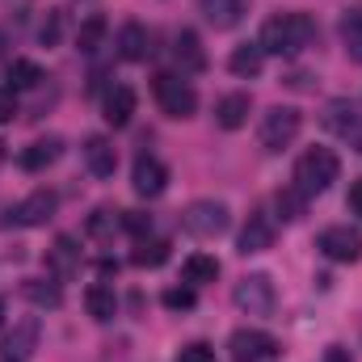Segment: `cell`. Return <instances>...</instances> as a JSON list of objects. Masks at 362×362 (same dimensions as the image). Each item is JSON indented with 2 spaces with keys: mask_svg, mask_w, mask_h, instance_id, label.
<instances>
[{
  "mask_svg": "<svg viewBox=\"0 0 362 362\" xmlns=\"http://www.w3.org/2000/svg\"><path fill=\"white\" fill-rule=\"evenodd\" d=\"M316 42V21L308 13H278L262 25V51L266 55H299Z\"/></svg>",
  "mask_w": 362,
  "mask_h": 362,
  "instance_id": "cell-1",
  "label": "cell"
},
{
  "mask_svg": "<svg viewBox=\"0 0 362 362\" xmlns=\"http://www.w3.org/2000/svg\"><path fill=\"white\" fill-rule=\"evenodd\" d=\"M337 173H341V160H337L333 148H308L299 156V165H295V189L316 198V194H325L337 181Z\"/></svg>",
  "mask_w": 362,
  "mask_h": 362,
  "instance_id": "cell-2",
  "label": "cell"
},
{
  "mask_svg": "<svg viewBox=\"0 0 362 362\" xmlns=\"http://www.w3.org/2000/svg\"><path fill=\"white\" fill-rule=\"evenodd\" d=\"M299 127H303V114H299L295 105H274V110L262 114L257 139H262V148H266V152H286V148L295 144Z\"/></svg>",
  "mask_w": 362,
  "mask_h": 362,
  "instance_id": "cell-3",
  "label": "cell"
},
{
  "mask_svg": "<svg viewBox=\"0 0 362 362\" xmlns=\"http://www.w3.org/2000/svg\"><path fill=\"white\" fill-rule=\"evenodd\" d=\"M228 223H232V211H228L223 202H215V198H198V202H189L185 215H181V228H185L189 236H198V240L223 236Z\"/></svg>",
  "mask_w": 362,
  "mask_h": 362,
  "instance_id": "cell-4",
  "label": "cell"
},
{
  "mask_svg": "<svg viewBox=\"0 0 362 362\" xmlns=\"http://www.w3.org/2000/svg\"><path fill=\"white\" fill-rule=\"evenodd\" d=\"M152 89H156V101H160V110L169 114V118H189L194 110H198V93L189 81H181L177 72H160L156 81H152Z\"/></svg>",
  "mask_w": 362,
  "mask_h": 362,
  "instance_id": "cell-5",
  "label": "cell"
},
{
  "mask_svg": "<svg viewBox=\"0 0 362 362\" xmlns=\"http://www.w3.org/2000/svg\"><path fill=\"white\" fill-rule=\"evenodd\" d=\"M316 249H320L329 262L350 266V262H358L362 257V232L358 228H350V223H333V228H325V232L316 236Z\"/></svg>",
  "mask_w": 362,
  "mask_h": 362,
  "instance_id": "cell-6",
  "label": "cell"
},
{
  "mask_svg": "<svg viewBox=\"0 0 362 362\" xmlns=\"http://www.w3.org/2000/svg\"><path fill=\"white\" fill-rule=\"evenodd\" d=\"M274 282L266 274H249V278H240L236 282V291H232V303L240 308V312H249V316H270L274 312Z\"/></svg>",
  "mask_w": 362,
  "mask_h": 362,
  "instance_id": "cell-7",
  "label": "cell"
},
{
  "mask_svg": "<svg viewBox=\"0 0 362 362\" xmlns=\"http://www.w3.org/2000/svg\"><path fill=\"white\" fill-rule=\"evenodd\" d=\"M333 135H341V139H350L354 148L362 152V114L354 101H346V97H337V101H329L325 105V118H320Z\"/></svg>",
  "mask_w": 362,
  "mask_h": 362,
  "instance_id": "cell-8",
  "label": "cell"
},
{
  "mask_svg": "<svg viewBox=\"0 0 362 362\" xmlns=\"http://www.w3.org/2000/svg\"><path fill=\"white\" fill-rule=\"evenodd\" d=\"M55 206H59V198H55L51 189H34V194H25V198L8 211V223H17V228H42V223L55 215Z\"/></svg>",
  "mask_w": 362,
  "mask_h": 362,
  "instance_id": "cell-9",
  "label": "cell"
},
{
  "mask_svg": "<svg viewBox=\"0 0 362 362\" xmlns=\"http://www.w3.org/2000/svg\"><path fill=\"white\" fill-rule=\"evenodd\" d=\"M228 350H232L236 362H270L278 354V341H274L270 333H262V329H236L232 341H228Z\"/></svg>",
  "mask_w": 362,
  "mask_h": 362,
  "instance_id": "cell-10",
  "label": "cell"
},
{
  "mask_svg": "<svg viewBox=\"0 0 362 362\" xmlns=\"http://www.w3.org/2000/svg\"><path fill=\"white\" fill-rule=\"evenodd\" d=\"M47 270L55 282H72L81 274V245L72 236H55V245L47 249Z\"/></svg>",
  "mask_w": 362,
  "mask_h": 362,
  "instance_id": "cell-11",
  "label": "cell"
},
{
  "mask_svg": "<svg viewBox=\"0 0 362 362\" xmlns=\"http://www.w3.org/2000/svg\"><path fill=\"white\" fill-rule=\"evenodd\" d=\"M131 185H135V194H144V198H156V194H165V185H169V169H165V160H156V156H139L135 160V169H131Z\"/></svg>",
  "mask_w": 362,
  "mask_h": 362,
  "instance_id": "cell-12",
  "label": "cell"
},
{
  "mask_svg": "<svg viewBox=\"0 0 362 362\" xmlns=\"http://www.w3.org/2000/svg\"><path fill=\"white\" fill-rule=\"evenodd\" d=\"M85 165H89L93 177H114L118 152H114V144H110L105 135H89V139H85Z\"/></svg>",
  "mask_w": 362,
  "mask_h": 362,
  "instance_id": "cell-13",
  "label": "cell"
},
{
  "mask_svg": "<svg viewBox=\"0 0 362 362\" xmlns=\"http://www.w3.org/2000/svg\"><path fill=\"white\" fill-rule=\"evenodd\" d=\"M118 55H122L127 64H144V59L152 55V34H148L139 21L122 25V30H118Z\"/></svg>",
  "mask_w": 362,
  "mask_h": 362,
  "instance_id": "cell-14",
  "label": "cell"
},
{
  "mask_svg": "<svg viewBox=\"0 0 362 362\" xmlns=\"http://www.w3.org/2000/svg\"><path fill=\"white\" fill-rule=\"evenodd\" d=\"M274 245V219L266 211H257V215H249V223H245V232H240V253L249 257V253H266Z\"/></svg>",
  "mask_w": 362,
  "mask_h": 362,
  "instance_id": "cell-15",
  "label": "cell"
},
{
  "mask_svg": "<svg viewBox=\"0 0 362 362\" xmlns=\"http://www.w3.org/2000/svg\"><path fill=\"white\" fill-rule=\"evenodd\" d=\"M34 346H38V320L30 316V320H21V325L4 337V362H25L34 354Z\"/></svg>",
  "mask_w": 362,
  "mask_h": 362,
  "instance_id": "cell-16",
  "label": "cell"
},
{
  "mask_svg": "<svg viewBox=\"0 0 362 362\" xmlns=\"http://www.w3.org/2000/svg\"><path fill=\"white\" fill-rule=\"evenodd\" d=\"M249 110H253L249 93H228V97H219V105H215V122H219L223 131H240V127L249 122Z\"/></svg>",
  "mask_w": 362,
  "mask_h": 362,
  "instance_id": "cell-17",
  "label": "cell"
},
{
  "mask_svg": "<svg viewBox=\"0 0 362 362\" xmlns=\"http://www.w3.org/2000/svg\"><path fill=\"white\" fill-rule=\"evenodd\" d=\"M173 59L181 64V72H189V76L206 68V51H202V38L194 30H181L173 38Z\"/></svg>",
  "mask_w": 362,
  "mask_h": 362,
  "instance_id": "cell-18",
  "label": "cell"
},
{
  "mask_svg": "<svg viewBox=\"0 0 362 362\" xmlns=\"http://www.w3.org/2000/svg\"><path fill=\"white\" fill-rule=\"evenodd\" d=\"M59 156H64V144H59L55 135H51V139H34V144L21 152V169H25V173H42V169H51Z\"/></svg>",
  "mask_w": 362,
  "mask_h": 362,
  "instance_id": "cell-19",
  "label": "cell"
},
{
  "mask_svg": "<svg viewBox=\"0 0 362 362\" xmlns=\"http://www.w3.org/2000/svg\"><path fill=\"white\" fill-rule=\"evenodd\" d=\"M202 13H206V21L215 30H232L249 13V0H202Z\"/></svg>",
  "mask_w": 362,
  "mask_h": 362,
  "instance_id": "cell-20",
  "label": "cell"
},
{
  "mask_svg": "<svg viewBox=\"0 0 362 362\" xmlns=\"http://www.w3.org/2000/svg\"><path fill=\"white\" fill-rule=\"evenodd\" d=\"M131 114H135V89L131 85H114L105 93V122L110 127H127Z\"/></svg>",
  "mask_w": 362,
  "mask_h": 362,
  "instance_id": "cell-21",
  "label": "cell"
},
{
  "mask_svg": "<svg viewBox=\"0 0 362 362\" xmlns=\"http://www.w3.org/2000/svg\"><path fill=\"white\" fill-rule=\"evenodd\" d=\"M85 308H89V316L97 320V325L114 320V312H118V295H114V286H110V282H93L89 291H85Z\"/></svg>",
  "mask_w": 362,
  "mask_h": 362,
  "instance_id": "cell-22",
  "label": "cell"
},
{
  "mask_svg": "<svg viewBox=\"0 0 362 362\" xmlns=\"http://www.w3.org/2000/svg\"><path fill=\"white\" fill-rule=\"evenodd\" d=\"M228 68H232L240 81L262 76V68H266V51H262V42H245V47H236L232 59H228Z\"/></svg>",
  "mask_w": 362,
  "mask_h": 362,
  "instance_id": "cell-23",
  "label": "cell"
},
{
  "mask_svg": "<svg viewBox=\"0 0 362 362\" xmlns=\"http://www.w3.org/2000/svg\"><path fill=\"white\" fill-rule=\"evenodd\" d=\"M341 47H346V55L354 59V64H362V4L358 8H346L341 13Z\"/></svg>",
  "mask_w": 362,
  "mask_h": 362,
  "instance_id": "cell-24",
  "label": "cell"
},
{
  "mask_svg": "<svg viewBox=\"0 0 362 362\" xmlns=\"http://www.w3.org/2000/svg\"><path fill=\"white\" fill-rule=\"evenodd\" d=\"M21 291H25V299H30L34 308H59V303H64L59 282H47V278H30Z\"/></svg>",
  "mask_w": 362,
  "mask_h": 362,
  "instance_id": "cell-25",
  "label": "cell"
},
{
  "mask_svg": "<svg viewBox=\"0 0 362 362\" xmlns=\"http://www.w3.org/2000/svg\"><path fill=\"white\" fill-rule=\"evenodd\" d=\"M169 262V240H139V249L131 253V266L139 270H156Z\"/></svg>",
  "mask_w": 362,
  "mask_h": 362,
  "instance_id": "cell-26",
  "label": "cell"
},
{
  "mask_svg": "<svg viewBox=\"0 0 362 362\" xmlns=\"http://www.w3.org/2000/svg\"><path fill=\"white\" fill-rule=\"evenodd\" d=\"M118 223H122V211H110V206H97V211H93L89 219H85V232H89L93 240H110Z\"/></svg>",
  "mask_w": 362,
  "mask_h": 362,
  "instance_id": "cell-27",
  "label": "cell"
},
{
  "mask_svg": "<svg viewBox=\"0 0 362 362\" xmlns=\"http://www.w3.org/2000/svg\"><path fill=\"white\" fill-rule=\"evenodd\" d=\"M42 85V68L34 59H13L8 64V89H38Z\"/></svg>",
  "mask_w": 362,
  "mask_h": 362,
  "instance_id": "cell-28",
  "label": "cell"
},
{
  "mask_svg": "<svg viewBox=\"0 0 362 362\" xmlns=\"http://www.w3.org/2000/svg\"><path fill=\"white\" fill-rule=\"evenodd\" d=\"M278 215L286 219V223H295V219H303V211H308V194L303 189H295V185H286V189H278Z\"/></svg>",
  "mask_w": 362,
  "mask_h": 362,
  "instance_id": "cell-29",
  "label": "cell"
},
{
  "mask_svg": "<svg viewBox=\"0 0 362 362\" xmlns=\"http://www.w3.org/2000/svg\"><path fill=\"white\" fill-rule=\"evenodd\" d=\"M219 278V262L211 257V253H194V257H185V282H215Z\"/></svg>",
  "mask_w": 362,
  "mask_h": 362,
  "instance_id": "cell-30",
  "label": "cell"
},
{
  "mask_svg": "<svg viewBox=\"0 0 362 362\" xmlns=\"http://www.w3.org/2000/svg\"><path fill=\"white\" fill-rule=\"evenodd\" d=\"M101 38H105V17H101V13H93L89 21L76 30V47L89 55V51H97V47H101Z\"/></svg>",
  "mask_w": 362,
  "mask_h": 362,
  "instance_id": "cell-31",
  "label": "cell"
},
{
  "mask_svg": "<svg viewBox=\"0 0 362 362\" xmlns=\"http://www.w3.org/2000/svg\"><path fill=\"white\" fill-rule=\"evenodd\" d=\"M165 308L189 312V308H194V286H169V291H165Z\"/></svg>",
  "mask_w": 362,
  "mask_h": 362,
  "instance_id": "cell-32",
  "label": "cell"
},
{
  "mask_svg": "<svg viewBox=\"0 0 362 362\" xmlns=\"http://www.w3.org/2000/svg\"><path fill=\"white\" fill-rule=\"evenodd\" d=\"M177 362H215V350L206 341H189L177 350Z\"/></svg>",
  "mask_w": 362,
  "mask_h": 362,
  "instance_id": "cell-33",
  "label": "cell"
},
{
  "mask_svg": "<svg viewBox=\"0 0 362 362\" xmlns=\"http://www.w3.org/2000/svg\"><path fill=\"white\" fill-rule=\"evenodd\" d=\"M122 228H127L131 236H148V232H152V215H144V211H122Z\"/></svg>",
  "mask_w": 362,
  "mask_h": 362,
  "instance_id": "cell-34",
  "label": "cell"
},
{
  "mask_svg": "<svg viewBox=\"0 0 362 362\" xmlns=\"http://www.w3.org/2000/svg\"><path fill=\"white\" fill-rule=\"evenodd\" d=\"M59 30H64V17H59V8H51V17H47L42 30H38V38L51 47V42H59Z\"/></svg>",
  "mask_w": 362,
  "mask_h": 362,
  "instance_id": "cell-35",
  "label": "cell"
},
{
  "mask_svg": "<svg viewBox=\"0 0 362 362\" xmlns=\"http://www.w3.org/2000/svg\"><path fill=\"white\" fill-rule=\"evenodd\" d=\"M13 114H17V97L13 89H0V122H13Z\"/></svg>",
  "mask_w": 362,
  "mask_h": 362,
  "instance_id": "cell-36",
  "label": "cell"
},
{
  "mask_svg": "<svg viewBox=\"0 0 362 362\" xmlns=\"http://www.w3.org/2000/svg\"><path fill=\"white\" fill-rule=\"evenodd\" d=\"M350 211H354V215H362V177L350 185Z\"/></svg>",
  "mask_w": 362,
  "mask_h": 362,
  "instance_id": "cell-37",
  "label": "cell"
},
{
  "mask_svg": "<svg viewBox=\"0 0 362 362\" xmlns=\"http://www.w3.org/2000/svg\"><path fill=\"white\" fill-rule=\"evenodd\" d=\"M329 362H350V354L341 346H329Z\"/></svg>",
  "mask_w": 362,
  "mask_h": 362,
  "instance_id": "cell-38",
  "label": "cell"
},
{
  "mask_svg": "<svg viewBox=\"0 0 362 362\" xmlns=\"http://www.w3.org/2000/svg\"><path fill=\"white\" fill-rule=\"evenodd\" d=\"M0 325H4V299H0Z\"/></svg>",
  "mask_w": 362,
  "mask_h": 362,
  "instance_id": "cell-39",
  "label": "cell"
}]
</instances>
